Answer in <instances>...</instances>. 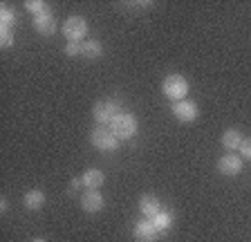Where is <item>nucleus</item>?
I'll return each instance as SVG.
<instances>
[{"label": "nucleus", "mask_w": 251, "mask_h": 242, "mask_svg": "<svg viewBox=\"0 0 251 242\" xmlns=\"http://www.w3.org/2000/svg\"><path fill=\"white\" fill-rule=\"evenodd\" d=\"M188 88H191V85H188L186 76H182V74H168V76H164V83H162L164 97L171 99L173 103L186 99Z\"/></svg>", "instance_id": "1"}, {"label": "nucleus", "mask_w": 251, "mask_h": 242, "mask_svg": "<svg viewBox=\"0 0 251 242\" xmlns=\"http://www.w3.org/2000/svg\"><path fill=\"white\" fill-rule=\"evenodd\" d=\"M90 142H92V146L97 150H103V153H115L121 144L110 126H97L90 132Z\"/></svg>", "instance_id": "2"}, {"label": "nucleus", "mask_w": 251, "mask_h": 242, "mask_svg": "<svg viewBox=\"0 0 251 242\" xmlns=\"http://www.w3.org/2000/svg\"><path fill=\"white\" fill-rule=\"evenodd\" d=\"M121 105L112 99H101L94 103L92 108V119L99 123V126H112V121L121 115Z\"/></svg>", "instance_id": "3"}, {"label": "nucleus", "mask_w": 251, "mask_h": 242, "mask_svg": "<svg viewBox=\"0 0 251 242\" xmlns=\"http://www.w3.org/2000/svg\"><path fill=\"white\" fill-rule=\"evenodd\" d=\"M110 128H112V132L119 137V142H128V139H132L137 135V130H139V121H137V117L132 115V112H121V115L112 121Z\"/></svg>", "instance_id": "4"}, {"label": "nucleus", "mask_w": 251, "mask_h": 242, "mask_svg": "<svg viewBox=\"0 0 251 242\" xmlns=\"http://www.w3.org/2000/svg\"><path fill=\"white\" fill-rule=\"evenodd\" d=\"M88 21L83 16H70L61 25V32L68 38V43H83L85 36H88Z\"/></svg>", "instance_id": "5"}, {"label": "nucleus", "mask_w": 251, "mask_h": 242, "mask_svg": "<svg viewBox=\"0 0 251 242\" xmlns=\"http://www.w3.org/2000/svg\"><path fill=\"white\" fill-rule=\"evenodd\" d=\"M132 236H135L137 242H157L159 231L155 229L151 218H141V220L135 222V226H132Z\"/></svg>", "instance_id": "6"}, {"label": "nucleus", "mask_w": 251, "mask_h": 242, "mask_svg": "<svg viewBox=\"0 0 251 242\" xmlns=\"http://www.w3.org/2000/svg\"><path fill=\"white\" fill-rule=\"evenodd\" d=\"M173 115H175V119L182 121V123H191V121L198 119L200 108H198V103H195V101L184 99V101L173 103Z\"/></svg>", "instance_id": "7"}, {"label": "nucleus", "mask_w": 251, "mask_h": 242, "mask_svg": "<svg viewBox=\"0 0 251 242\" xmlns=\"http://www.w3.org/2000/svg\"><path fill=\"white\" fill-rule=\"evenodd\" d=\"M103 206H105V197L99 189H88L81 195V209L85 213H99Z\"/></svg>", "instance_id": "8"}, {"label": "nucleus", "mask_w": 251, "mask_h": 242, "mask_svg": "<svg viewBox=\"0 0 251 242\" xmlns=\"http://www.w3.org/2000/svg\"><path fill=\"white\" fill-rule=\"evenodd\" d=\"M218 170L225 175V177H235V175H240L242 173V157L235 153L222 155L218 162Z\"/></svg>", "instance_id": "9"}, {"label": "nucleus", "mask_w": 251, "mask_h": 242, "mask_svg": "<svg viewBox=\"0 0 251 242\" xmlns=\"http://www.w3.org/2000/svg\"><path fill=\"white\" fill-rule=\"evenodd\" d=\"M34 29H36L41 36H52L56 34V16L52 11H45L41 16H34Z\"/></svg>", "instance_id": "10"}, {"label": "nucleus", "mask_w": 251, "mask_h": 242, "mask_svg": "<svg viewBox=\"0 0 251 242\" xmlns=\"http://www.w3.org/2000/svg\"><path fill=\"white\" fill-rule=\"evenodd\" d=\"M139 211H141V216L144 218H155L162 209V202H159V197L157 195H141L139 197Z\"/></svg>", "instance_id": "11"}, {"label": "nucleus", "mask_w": 251, "mask_h": 242, "mask_svg": "<svg viewBox=\"0 0 251 242\" xmlns=\"http://www.w3.org/2000/svg\"><path fill=\"white\" fill-rule=\"evenodd\" d=\"M45 193H43L41 189H31L25 193V197H23V206H25L27 211H41L43 206H45Z\"/></svg>", "instance_id": "12"}, {"label": "nucleus", "mask_w": 251, "mask_h": 242, "mask_svg": "<svg viewBox=\"0 0 251 242\" xmlns=\"http://www.w3.org/2000/svg\"><path fill=\"white\" fill-rule=\"evenodd\" d=\"M81 56L88 58V61H94V58L103 56V43L97 41V38H88V41L81 43Z\"/></svg>", "instance_id": "13"}, {"label": "nucleus", "mask_w": 251, "mask_h": 242, "mask_svg": "<svg viewBox=\"0 0 251 242\" xmlns=\"http://www.w3.org/2000/svg\"><path fill=\"white\" fill-rule=\"evenodd\" d=\"M81 182H83L85 189H101L105 184V175L99 169H88L81 175Z\"/></svg>", "instance_id": "14"}, {"label": "nucleus", "mask_w": 251, "mask_h": 242, "mask_svg": "<svg viewBox=\"0 0 251 242\" xmlns=\"http://www.w3.org/2000/svg\"><path fill=\"white\" fill-rule=\"evenodd\" d=\"M242 135H240V130H235V128H229V130H225L222 132V137H220V142H222V146L226 148V150H238L240 148V144H242Z\"/></svg>", "instance_id": "15"}, {"label": "nucleus", "mask_w": 251, "mask_h": 242, "mask_svg": "<svg viewBox=\"0 0 251 242\" xmlns=\"http://www.w3.org/2000/svg\"><path fill=\"white\" fill-rule=\"evenodd\" d=\"M173 222H175V218H173V213L171 211H159L155 218H152V224H155V229L159 231V236L162 233H166V231H171V226H173Z\"/></svg>", "instance_id": "16"}, {"label": "nucleus", "mask_w": 251, "mask_h": 242, "mask_svg": "<svg viewBox=\"0 0 251 242\" xmlns=\"http://www.w3.org/2000/svg\"><path fill=\"white\" fill-rule=\"evenodd\" d=\"M16 23H18V14H16V9H11L9 5L0 7V27H5V29H14Z\"/></svg>", "instance_id": "17"}, {"label": "nucleus", "mask_w": 251, "mask_h": 242, "mask_svg": "<svg viewBox=\"0 0 251 242\" xmlns=\"http://www.w3.org/2000/svg\"><path fill=\"white\" fill-rule=\"evenodd\" d=\"M25 9L29 11L31 16H41V14L50 11V5H47V2H43V0H27V2H25Z\"/></svg>", "instance_id": "18"}, {"label": "nucleus", "mask_w": 251, "mask_h": 242, "mask_svg": "<svg viewBox=\"0 0 251 242\" xmlns=\"http://www.w3.org/2000/svg\"><path fill=\"white\" fill-rule=\"evenodd\" d=\"M0 45H2V49H9L14 45V29L0 27Z\"/></svg>", "instance_id": "19"}, {"label": "nucleus", "mask_w": 251, "mask_h": 242, "mask_svg": "<svg viewBox=\"0 0 251 242\" xmlns=\"http://www.w3.org/2000/svg\"><path fill=\"white\" fill-rule=\"evenodd\" d=\"M238 153L242 155V159H249V162H251V137L242 139L240 148H238Z\"/></svg>", "instance_id": "20"}, {"label": "nucleus", "mask_w": 251, "mask_h": 242, "mask_svg": "<svg viewBox=\"0 0 251 242\" xmlns=\"http://www.w3.org/2000/svg\"><path fill=\"white\" fill-rule=\"evenodd\" d=\"M63 52H65V56H70V58L81 56V43H68Z\"/></svg>", "instance_id": "21"}, {"label": "nucleus", "mask_w": 251, "mask_h": 242, "mask_svg": "<svg viewBox=\"0 0 251 242\" xmlns=\"http://www.w3.org/2000/svg\"><path fill=\"white\" fill-rule=\"evenodd\" d=\"M83 184V182H81V177H74L72 182H70V191H78V186Z\"/></svg>", "instance_id": "22"}, {"label": "nucleus", "mask_w": 251, "mask_h": 242, "mask_svg": "<svg viewBox=\"0 0 251 242\" xmlns=\"http://www.w3.org/2000/svg\"><path fill=\"white\" fill-rule=\"evenodd\" d=\"M0 211H2V213H7V211H9V202H7V197H2V200H0Z\"/></svg>", "instance_id": "23"}, {"label": "nucleus", "mask_w": 251, "mask_h": 242, "mask_svg": "<svg viewBox=\"0 0 251 242\" xmlns=\"http://www.w3.org/2000/svg\"><path fill=\"white\" fill-rule=\"evenodd\" d=\"M31 242H47V240H43V238H36V240H31Z\"/></svg>", "instance_id": "24"}]
</instances>
